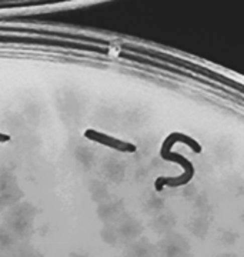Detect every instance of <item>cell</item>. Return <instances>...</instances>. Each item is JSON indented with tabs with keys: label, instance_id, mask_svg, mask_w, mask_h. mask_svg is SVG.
Instances as JSON below:
<instances>
[{
	"label": "cell",
	"instance_id": "7a4b0ae2",
	"mask_svg": "<svg viewBox=\"0 0 244 257\" xmlns=\"http://www.w3.org/2000/svg\"><path fill=\"white\" fill-rule=\"evenodd\" d=\"M72 257H90V256H87L86 253H72Z\"/></svg>",
	"mask_w": 244,
	"mask_h": 257
},
{
	"label": "cell",
	"instance_id": "6da1fadb",
	"mask_svg": "<svg viewBox=\"0 0 244 257\" xmlns=\"http://www.w3.org/2000/svg\"><path fill=\"white\" fill-rule=\"evenodd\" d=\"M176 142H183V143L189 145V146L193 149L194 153H200V152H201V146H200L196 140H193V139L189 138V136H186V135H180V133H174V135H172L170 138L166 140V143L163 145L162 157L163 159H166V160L179 162V163L184 167V175L181 176V177H179V179H159V180L156 182L157 190H162V187L163 186H166V184L170 186V187H177V186H181V184L189 183L190 180H191V177H193V175H194L193 165L190 163L187 159H184V157L180 156V155H173V153L169 152L170 147H172Z\"/></svg>",
	"mask_w": 244,
	"mask_h": 257
}]
</instances>
